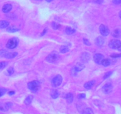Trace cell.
I'll return each instance as SVG.
<instances>
[{
  "instance_id": "cell-35",
  "label": "cell",
  "mask_w": 121,
  "mask_h": 114,
  "mask_svg": "<svg viewBox=\"0 0 121 114\" xmlns=\"http://www.w3.org/2000/svg\"><path fill=\"white\" fill-rule=\"evenodd\" d=\"M93 2H94L95 4H100L104 2V0H93Z\"/></svg>"
},
{
  "instance_id": "cell-13",
  "label": "cell",
  "mask_w": 121,
  "mask_h": 114,
  "mask_svg": "<svg viewBox=\"0 0 121 114\" xmlns=\"http://www.w3.org/2000/svg\"><path fill=\"white\" fill-rule=\"evenodd\" d=\"M95 42L98 46H102L105 43V39H104V38H103V37L99 36L96 39Z\"/></svg>"
},
{
  "instance_id": "cell-1",
  "label": "cell",
  "mask_w": 121,
  "mask_h": 114,
  "mask_svg": "<svg viewBox=\"0 0 121 114\" xmlns=\"http://www.w3.org/2000/svg\"><path fill=\"white\" fill-rule=\"evenodd\" d=\"M28 89L33 93H36L40 88V83L39 81L34 80L28 83Z\"/></svg>"
},
{
  "instance_id": "cell-22",
  "label": "cell",
  "mask_w": 121,
  "mask_h": 114,
  "mask_svg": "<svg viewBox=\"0 0 121 114\" xmlns=\"http://www.w3.org/2000/svg\"><path fill=\"white\" fill-rule=\"evenodd\" d=\"M69 50L70 49H69V48H68V46L63 45V46H61V48H60V52H61V53H66V52H69Z\"/></svg>"
},
{
  "instance_id": "cell-38",
  "label": "cell",
  "mask_w": 121,
  "mask_h": 114,
  "mask_svg": "<svg viewBox=\"0 0 121 114\" xmlns=\"http://www.w3.org/2000/svg\"><path fill=\"white\" fill-rule=\"evenodd\" d=\"M14 93H15L14 91H9V92H8V95H10V96H11V95H13Z\"/></svg>"
},
{
  "instance_id": "cell-15",
  "label": "cell",
  "mask_w": 121,
  "mask_h": 114,
  "mask_svg": "<svg viewBox=\"0 0 121 114\" xmlns=\"http://www.w3.org/2000/svg\"><path fill=\"white\" fill-rule=\"evenodd\" d=\"M111 34L114 38H119L121 36V30L119 29H115L112 32Z\"/></svg>"
},
{
  "instance_id": "cell-19",
  "label": "cell",
  "mask_w": 121,
  "mask_h": 114,
  "mask_svg": "<svg viewBox=\"0 0 121 114\" xmlns=\"http://www.w3.org/2000/svg\"><path fill=\"white\" fill-rule=\"evenodd\" d=\"M66 99L67 100V102L69 103H71L73 100V94L71 93H69L66 95Z\"/></svg>"
},
{
  "instance_id": "cell-34",
  "label": "cell",
  "mask_w": 121,
  "mask_h": 114,
  "mask_svg": "<svg viewBox=\"0 0 121 114\" xmlns=\"http://www.w3.org/2000/svg\"><path fill=\"white\" fill-rule=\"evenodd\" d=\"M111 57L112 58H119V57H121V53H118V54H112L111 55Z\"/></svg>"
},
{
  "instance_id": "cell-4",
  "label": "cell",
  "mask_w": 121,
  "mask_h": 114,
  "mask_svg": "<svg viewBox=\"0 0 121 114\" xmlns=\"http://www.w3.org/2000/svg\"><path fill=\"white\" fill-rule=\"evenodd\" d=\"M63 81V78L60 75H57L53 78L52 81V85L54 87H57L61 85Z\"/></svg>"
},
{
  "instance_id": "cell-23",
  "label": "cell",
  "mask_w": 121,
  "mask_h": 114,
  "mask_svg": "<svg viewBox=\"0 0 121 114\" xmlns=\"http://www.w3.org/2000/svg\"><path fill=\"white\" fill-rule=\"evenodd\" d=\"M101 64L104 65V66H108L111 64V61L109 59H104V60L102 61Z\"/></svg>"
},
{
  "instance_id": "cell-41",
  "label": "cell",
  "mask_w": 121,
  "mask_h": 114,
  "mask_svg": "<svg viewBox=\"0 0 121 114\" xmlns=\"http://www.w3.org/2000/svg\"><path fill=\"white\" fill-rule=\"evenodd\" d=\"M119 17H120V18H121V11L120 12H119Z\"/></svg>"
},
{
  "instance_id": "cell-20",
  "label": "cell",
  "mask_w": 121,
  "mask_h": 114,
  "mask_svg": "<svg viewBox=\"0 0 121 114\" xmlns=\"http://www.w3.org/2000/svg\"><path fill=\"white\" fill-rule=\"evenodd\" d=\"M50 95L53 99H57L59 96V92L57 90H52Z\"/></svg>"
},
{
  "instance_id": "cell-28",
  "label": "cell",
  "mask_w": 121,
  "mask_h": 114,
  "mask_svg": "<svg viewBox=\"0 0 121 114\" xmlns=\"http://www.w3.org/2000/svg\"><path fill=\"white\" fill-rule=\"evenodd\" d=\"M6 66H7V63H6L5 62H0V70H3Z\"/></svg>"
},
{
  "instance_id": "cell-10",
  "label": "cell",
  "mask_w": 121,
  "mask_h": 114,
  "mask_svg": "<svg viewBox=\"0 0 121 114\" xmlns=\"http://www.w3.org/2000/svg\"><path fill=\"white\" fill-rule=\"evenodd\" d=\"M12 8H13V6H12L11 4H5L2 7V11L4 13H7L11 10Z\"/></svg>"
},
{
  "instance_id": "cell-18",
  "label": "cell",
  "mask_w": 121,
  "mask_h": 114,
  "mask_svg": "<svg viewBox=\"0 0 121 114\" xmlns=\"http://www.w3.org/2000/svg\"><path fill=\"white\" fill-rule=\"evenodd\" d=\"M33 96H31V95H29V96H27L26 98L24 100V103L26 104V105H29L31 103L32 100H33Z\"/></svg>"
},
{
  "instance_id": "cell-31",
  "label": "cell",
  "mask_w": 121,
  "mask_h": 114,
  "mask_svg": "<svg viewBox=\"0 0 121 114\" xmlns=\"http://www.w3.org/2000/svg\"><path fill=\"white\" fill-rule=\"evenodd\" d=\"M83 43L85 45H87V46H91V43L87 39H83Z\"/></svg>"
},
{
  "instance_id": "cell-39",
  "label": "cell",
  "mask_w": 121,
  "mask_h": 114,
  "mask_svg": "<svg viewBox=\"0 0 121 114\" xmlns=\"http://www.w3.org/2000/svg\"><path fill=\"white\" fill-rule=\"evenodd\" d=\"M46 1H47V2H52L53 0H46Z\"/></svg>"
},
{
  "instance_id": "cell-37",
  "label": "cell",
  "mask_w": 121,
  "mask_h": 114,
  "mask_svg": "<svg viewBox=\"0 0 121 114\" xmlns=\"http://www.w3.org/2000/svg\"><path fill=\"white\" fill-rule=\"evenodd\" d=\"M47 28H45L44 29V30H43V32H42V33H41V36H43V35H44L45 34H46V32H47Z\"/></svg>"
},
{
  "instance_id": "cell-5",
  "label": "cell",
  "mask_w": 121,
  "mask_h": 114,
  "mask_svg": "<svg viewBox=\"0 0 121 114\" xmlns=\"http://www.w3.org/2000/svg\"><path fill=\"white\" fill-rule=\"evenodd\" d=\"M121 45V42L118 39H113L109 43V46L113 49H118Z\"/></svg>"
},
{
  "instance_id": "cell-29",
  "label": "cell",
  "mask_w": 121,
  "mask_h": 114,
  "mask_svg": "<svg viewBox=\"0 0 121 114\" xmlns=\"http://www.w3.org/2000/svg\"><path fill=\"white\" fill-rule=\"evenodd\" d=\"M6 110V107L4 103H0V111L5 112Z\"/></svg>"
},
{
  "instance_id": "cell-16",
  "label": "cell",
  "mask_w": 121,
  "mask_h": 114,
  "mask_svg": "<svg viewBox=\"0 0 121 114\" xmlns=\"http://www.w3.org/2000/svg\"><path fill=\"white\" fill-rule=\"evenodd\" d=\"M9 22L6 20H1L0 21V28H7L9 26Z\"/></svg>"
},
{
  "instance_id": "cell-8",
  "label": "cell",
  "mask_w": 121,
  "mask_h": 114,
  "mask_svg": "<svg viewBox=\"0 0 121 114\" xmlns=\"http://www.w3.org/2000/svg\"><path fill=\"white\" fill-rule=\"evenodd\" d=\"M112 89H113V86H112V84L107 83L103 86L102 90L105 94H109L112 91Z\"/></svg>"
},
{
  "instance_id": "cell-24",
  "label": "cell",
  "mask_w": 121,
  "mask_h": 114,
  "mask_svg": "<svg viewBox=\"0 0 121 114\" xmlns=\"http://www.w3.org/2000/svg\"><path fill=\"white\" fill-rule=\"evenodd\" d=\"M14 72V70L13 68V67H9V68L7 70V73L9 76H11L12 74H13V73Z\"/></svg>"
},
{
  "instance_id": "cell-6",
  "label": "cell",
  "mask_w": 121,
  "mask_h": 114,
  "mask_svg": "<svg viewBox=\"0 0 121 114\" xmlns=\"http://www.w3.org/2000/svg\"><path fill=\"white\" fill-rule=\"evenodd\" d=\"M99 31L101 34L104 36H106L109 34V30L107 26L104 24H101L99 27Z\"/></svg>"
},
{
  "instance_id": "cell-3",
  "label": "cell",
  "mask_w": 121,
  "mask_h": 114,
  "mask_svg": "<svg viewBox=\"0 0 121 114\" xmlns=\"http://www.w3.org/2000/svg\"><path fill=\"white\" fill-rule=\"evenodd\" d=\"M18 43V40L17 38H11L7 43L6 47L9 49H14L17 46Z\"/></svg>"
},
{
  "instance_id": "cell-2",
  "label": "cell",
  "mask_w": 121,
  "mask_h": 114,
  "mask_svg": "<svg viewBox=\"0 0 121 114\" xmlns=\"http://www.w3.org/2000/svg\"><path fill=\"white\" fill-rule=\"evenodd\" d=\"M59 58V53L56 51H53L51 52L47 57H46V61L49 63H53L56 61Z\"/></svg>"
},
{
  "instance_id": "cell-26",
  "label": "cell",
  "mask_w": 121,
  "mask_h": 114,
  "mask_svg": "<svg viewBox=\"0 0 121 114\" xmlns=\"http://www.w3.org/2000/svg\"><path fill=\"white\" fill-rule=\"evenodd\" d=\"M85 114H94V113L91 108H87L85 109Z\"/></svg>"
},
{
  "instance_id": "cell-9",
  "label": "cell",
  "mask_w": 121,
  "mask_h": 114,
  "mask_svg": "<svg viewBox=\"0 0 121 114\" xmlns=\"http://www.w3.org/2000/svg\"><path fill=\"white\" fill-rule=\"evenodd\" d=\"M91 59V55L87 52H84L81 56V61L82 62H87Z\"/></svg>"
},
{
  "instance_id": "cell-7",
  "label": "cell",
  "mask_w": 121,
  "mask_h": 114,
  "mask_svg": "<svg viewBox=\"0 0 121 114\" xmlns=\"http://www.w3.org/2000/svg\"><path fill=\"white\" fill-rule=\"evenodd\" d=\"M94 61L98 64H101L102 61L104 59V56L101 53H96L93 57Z\"/></svg>"
},
{
  "instance_id": "cell-25",
  "label": "cell",
  "mask_w": 121,
  "mask_h": 114,
  "mask_svg": "<svg viewBox=\"0 0 121 114\" xmlns=\"http://www.w3.org/2000/svg\"><path fill=\"white\" fill-rule=\"evenodd\" d=\"M60 27V25L59 24L56 23L55 22L52 23V27H53L54 30L58 29Z\"/></svg>"
},
{
  "instance_id": "cell-40",
  "label": "cell",
  "mask_w": 121,
  "mask_h": 114,
  "mask_svg": "<svg viewBox=\"0 0 121 114\" xmlns=\"http://www.w3.org/2000/svg\"><path fill=\"white\" fill-rule=\"evenodd\" d=\"M118 50H119V51H121V46H120V47H119V48H118Z\"/></svg>"
},
{
  "instance_id": "cell-32",
  "label": "cell",
  "mask_w": 121,
  "mask_h": 114,
  "mask_svg": "<svg viewBox=\"0 0 121 114\" xmlns=\"http://www.w3.org/2000/svg\"><path fill=\"white\" fill-rule=\"evenodd\" d=\"M112 71H109V72H106V73L105 74V75H104V79H106V78H108L109 77H110V76L112 75Z\"/></svg>"
},
{
  "instance_id": "cell-12",
  "label": "cell",
  "mask_w": 121,
  "mask_h": 114,
  "mask_svg": "<svg viewBox=\"0 0 121 114\" xmlns=\"http://www.w3.org/2000/svg\"><path fill=\"white\" fill-rule=\"evenodd\" d=\"M95 80L89 81L87 82V83H86L84 84V87L86 89H87V90H89V89H92V88L93 87V86L95 84Z\"/></svg>"
},
{
  "instance_id": "cell-21",
  "label": "cell",
  "mask_w": 121,
  "mask_h": 114,
  "mask_svg": "<svg viewBox=\"0 0 121 114\" xmlns=\"http://www.w3.org/2000/svg\"><path fill=\"white\" fill-rule=\"evenodd\" d=\"M66 33H67V34H73V33H75L76 30L74 29V28H72V27H66Z\"/></svg>"
},
{
  "instance_id": "cell-36",
  "label": "cell",
  "mask_w": 121,
  "mask_h": 114,
  "mask_svg": "<svg viewBox=\"0 0 121 114\" xmlns=\"http://www.w3.org/2000/svg\"><path fill=\"white\" fill-rule=\"evenodd\" d=\"M112 2H113V3L115 4H121V0H113Z\"/></svg>"
},
{
  "instance_id": "cell-11",
  "label": "cell",
  "mask_w": 121,
  "mask_h": 114,
  "mask_svg": "<svg viewBox=\"0 0 121 114\" xmlns=\"http://www.w3.org/2000/svg\"><path fill=\"white\" fill-rule=\"evenodd\" d=\"M18 55V53L16 52H7L5 55L4 58L7 59H12L16 57Z\"/></svg>"
},
{
  "instance_id": "cell-27",
  "label": "cell",
  "mask_w": 121,
  "mask_h": 114,
  "mask_svg": "<svg viewBox=\"0 0 121 114\" xmlns=\"http://www.w3.org/2000/svg\"><path fill=\"white\" fill-rule=\"evenodd\" d=\"M7 91V89H4V88H0V97L3 96L4 95H5Z\"/></svg>"
},
{
  "instance_id": "cell-33",
  "label": "cell",
  "mask_w": 121,
  "mask_h": 114,
  "mask_svg": "<svg viewBox=\"0 0 121 114\" xmlns=\"http://www.w3.org/2000/svg\"><path fill=\"white\" fill-rule=\"evenodd\" d=\"M86 97V94L85 93H81L79 94L78 96V98L79 99H84Z\"/></svg>"
},
{
  "instance_id": "cell-14",
  "label": "cell",
  "mask_w": 121,
  "mask_h": 114,
  "mask_svg": "<svg viewBox=\"0 0 121 114\" xmlns=\"http://www.w3.org/2000/svg\"><path fill=\"white\" fill-rule=\"evenodd\" d=\"M85 68V65L82 64H78L76 66H74V67L73 68V70L76 71V72H79V71L83 70Z\"/></svg>"
},
{
  "instance_id": "cell-30",
  "label": "cell",
  "mask_w": 121,
  "mask_h": 114,
  "mask_svg": "<svg viewBox=\"0 0 121 114\" xmlns=\"http://www.w3.org/2000/svg\"><path fill=\"white\" fill-rule=\"evenodd\" d=\"M8 52L5 49H2V50H0V57H4L5 55L6 54V53Z\"/></svg>"
},
{
  "instance_id": "cell-17",
  "label": "cell",
  "mask_w": 121,
  "mask_h": 114,
  "mask_svg": "<svg viewBox=\"0 0 121 114\" xmlns=\"http://www.w3.org/2000/svg\"><path fill=\"white\" fill-rule=\"evenodd\" d=\"M20 30V28H17L15 26H9L8 27V28L7 29V31L8 32H10V33H14V32H17Z\"/></svg>"
}]
</instances>
